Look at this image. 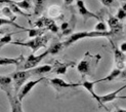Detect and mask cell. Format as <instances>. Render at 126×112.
Wrapping results in <instances>:
<instances>
[{"label": "cell", "mask_w": 126, "mask_h": 112, "mask_svg": "<svg viewBox=\"0 0 126 112\" xmlns=\"http://www.w3.org/2000/svg\"><path fill=\"white\" fill-rule=\"evenodd\" d=\"M11 41H12V36H11V34H6L5 36L1 37V38H0V49H1L4 45L9 44Z\"/></svg>", "instance_id": "obj_24"}, {"label": "cell", "mask_w": 126, "mask_h": 112, "mask_svg": "<svg viewBox=\"0 0 126 112\" xmlns=\"http://www.w3.org/2000/svg\"><path fill=\"white\" fill-rule=\"evenodd\" d=\"M121 73H122V70L118 69V68H115V69L113 70L108 76H106L105 78H102V79H98V80H96L95 82L97 83V82H100V81H112V80H114L116 78L120 77Z\"/></svg>", "instance_id": "obj_16"}, {"label": "cell", "mask_w": 126, "mask_h": 112, "mask_svg": "<svg viewBox=\"0 0 126 112\" xmlns=\"http://www.w3.org/2000/svg\"><path fill=\"white\" fill-rule=\"evenodd\" d=\"M46 0H35V6H34V15L40 16L42 14L43 9L45 8Z\"/></svg>", "instance_id": "obj_18"}, {"label": "cell", "mask_w": 126, "mask_h": 112, "mask_svg": "<svg viewBox=\"0 0 126 112\" xmlns=\"http://www.w3.org/2000/svg\"><path fill=\"white\" fill-rule=\"evenodd\" d=\"M3 25H10V26L16 27V28H18V29H22V30H24V31H27V30H28V29H26V28H24V27L20 26V25L16 24V22H14V21L9 20V19H2V18H0V27L3 26Z\"/></svg>", "instance_id": "obj_20"}, {"label": "cell", "mask_w": 126, "mask_h": 112, "mask_svg": "<svg viewBox=\"0 0 126 112\" xmlns=\"http://www.w3.org/2000/svg\"><path fill=\"white\" fill-rule=\"evenodd\" d=\"M42 80H44V77H40V78L36 79V80H30V81H26V82H25L21 86V88H20L18 92H17V98H18V100L22 101L23 99L26 97L31 91H32V89L34 88V86L37 83H39L40 81H42Z\"/></svg>", "instance_id": "obj_7"}, {"label": "cell", "mask_w": 126, "mask_h": 112, "mask_svg": "<svg viewBox=\"0 0 126 112\" xmlns=\"http://www.w3.org/2000/svg\"><path fill=\"white\" fill-rule=\"evenodd\" d=\"M11 2H12L11 0H0V7H1L2 5H4V4H9Z\"/></svg>", "instance_id": "obj_30"}, {"label": "cell", "mask_w": 126, "mask_h": 112, "mask_svg": "<svg viewBox=\"0 0 126 112\" xmlns=\"http://www.w3.org/2000/svg\"><path fill=\"white\" fill-rule=\"evenodd\" d=\"M12 82H14V90H15V94L17 95V92L20 90L21 86L27 81V80L32 77V73H31L30 69L27 70H17L16 72H12L9 74Z\"/></svg>", "instance_id": "obj_5"}, {"label": "cell", "mask_w": 126, "mask_h": 112, "mask_svg": "<svg viewBox=\"0 0 126 112\" xmlns=\"http://www.w3.org/2000/svg\"><path fill=\"white\" fill-rule=\"evenodd\" d=\"M28 31V35L30 38H34L37 36H41L45 32V29H41V28H34V29H29Z\"/></svg>", "instance_id": "obj_21"}, {"label": "cell", "mask_w": 126, "mask_h": 112, "mask_svg": "<svg viewBox=\"0 0 126 112\" xmlns=\"http://www.w3.org/2000/svg\"><path fill=\"white\" fill-rule=\"evenodd\" d=\"M47 55H48V51L44 52L39 56H35L34 54H31L29 57L21 61V63L17 65V70H27V69H31V68L36 67L42 61V59L45 58Z\"/></svg>", "instance_id": "obj_6"}, {"label": "cell", "mask_w": 126, "mask_h": 112, "mask_svg": "<svg viewBox=\"0 0 126 112\" xmlns=\"http://www.w3.org/2000/svg\"><path fill=\"white\" fill-rule=\"evenodd\" d=\"M24 59L23 56H20L18 58H0V66H7V65H16L17 66L21 63V61Z\"/></svg>", "instance_id": "obj_15"}, {"label": "cell", "mask_w": 126, "mask_h": 112, "mask_svg": "<svg viewBox=\"0 0 126 112\" xmlns=\"http://www.w3.org/2000/svg\"><path fill=\"white\" fill-rule=\"evenodd\" d=\"M100 2L105 6H111L113 2H114V0H100Z\"/></svg>", "instance_id": "obj_29"}, {"label": "cell", "mask_w": 126, "mask_h": 112, "mask_svg": "<svg viewBox=\"0 0 126 112\" xmlns=\"http://www.w3.org/2000/svg\"><path fill=\"white\" fill-rule=\"evenodd\" d=\"M95 31H99V32H103V31H108V26H107L104 21H99L95 25Z\"/></svg>", "instance_id": "obj_28"}, {"label": "cell", "mask_w": 126, "mask_h": 112, "mask_svg": "<svg viewBox=\"0 0 126 112\" xmlns=\"http://www.w3.org/2000/svg\"><path fill=\"white\" fill-rule=\"evenodd\" d=\"M113 35L111 31H103V32H99V31H91V32H77V33H73L69 38L63 43L64 46H70L73 43H75L76 41L83 39V38H94V37H109Z\"/></svg>", "instance_id": "obj_3"}, {"label": "cell", "mask_w": 126, "mask_h": 112, "mask_svg": "<svg viewBox=\"0 0 126 112\" xmlns=\"http://www.w3.org/2000/svg\"><path fill=\"white\" fill-rule=\"evenodd\" d=\"M100 58H102L100 55L93 56L89 52H87L85 54L82 61L77 65V70L81 75H82V77H84L86 75H89V76L93 75V73L95 71V68L97 66V63L99 62Z\"/></svg>", "instance_id": "obj_2"}, {"label": "cell", "mask_w": 126, "mask_h": 112, "mask_svg": "<svg viewBox=\"0 0 126 112\" xmlns=\"http://www.w3.org/2000/svg\"><path fill=\"white\" fill-rule=\"evenodd\" d=\"M69 66H75V62H69V63H56V66L53 67V72H55L56 74H65L67 71V68Z\"/></svg>", "instance_id": "obj_17"}, {"label": "cell", "mask_w": 126, "mask_h": 112, "mask_svg": "<svg viewBox=\"0 0 126 112\" xmlns=\"http://www.w3.org/2000/svg\"><path fill=\"white\" fill-rule=\"evenodd\" d=\"M120 51H121V52H123V53H125V52H126V43H125V42H123L122 44L120 45Z\"/></svg>", "instance_id": "obj_31"}, {"label": "cell", "mask_w": 126, "mask_h": 112, "mask_svg": "<svg viewBox=\"0 0 126 112\" xmlns=\"http://www.w3.org/2000/svg\"><path fill=\"white\" fill-rule=\"evenodd\" d=\"M1 11H2V14H3L6 18H8L9 20L16 22V17L15 16V12L11 10V8L9 7V6H4V7H2V10H1Z\"/></svg>", "instance_id": "obj_22"}, {"label": "cell", "mask_w": 126, "mask_h": 112, "mask_svg": "<svg viewBox=\"0 0 126 112\" xmlns=\"http://www.w3.org/2000/svg\"><path fill=\"white\" fill-rule=\"evenodd\" d=\"M108 25H109L110 31L112 32L113 35L120 33L123 29V25L120 23V21H119L116 17H113V16H110L109 20H108Z\"/></svg>", "instance_id": "obj_12"}, {"label": "cell", "mask_w": 126, "mask_h": 112, "mask_svg": "<svg viewBox=\"0 0 126 112\" xmlns=\"http://www.w3.org/2000/svg\"><path fill=\"white\" fill-rule=\"evenodd\" d=\"M116 18L118 19L119 21H122L126 18V10H125V3L123 4V7L122 8H119L117 15H116Z\"/></svg>", "instance_id": "obj_27"}, {"label": "cell", "mask_w": 126, "mask_h": 112, "mask_svg": "<svg viewBox=\"0 0 126 112\" xmlns=\"http://www.w3.org/2000/svg\"><path fill=\"white\" fill-rule=\"evenodd\" d=\"M3 33V31H0V36H1V34Z\"/></svg>", "instance_id": "obj_33"}, {"label": "cell", "mask_w": 126, "mask_h": 112, "mask_svg": "<svg viewBox=\"0 0 126 112\" xmlns=\"http://www.w3.org/2000/svg\"><path fill=\"white\" fill-rule=\"evenodd\" d=\"M76 4H77V7L79 9V14H80L81 17L83 18L84 22H86V20H88V19H90V18H94V19H96V20H100V17L98 15L90 11L89 9L86 7L83 0H77Z\"/></svg>", "instance_id": "obj_9"}, {"label": "cell", "mask_w": 126, "mask_h": 112, "mask_svg": "<svg viewBox=\"0 0 126 112\" xmlns=\"http://www.w3.org/2000/svg\"><path fill=\"white\" fill-rule=\"evenodd\" d=\"M64 44H63V42H53L51 45L49 46V48L47 49L48 51V54H52V55H56L59 54L61 51H63V48H64Z\"/></svg>", "instance_id": "obj_19"}, {"label": "cell", "mask_w": 126, "mask_h": 112, "mask_svg": "<svg viewBox=\"0 0 126 112\" xmlns=\"http://www.w3.org/2000/svg\"><path fill=\"white\" fill-rule=\"evenodd\" d=\"M125 88H126V86L123 85L122 88H120L119 90H117L115 92H112V93H110V94H107L105 96H98V105H99V107H104L106 110H108L106 108V106H105L106 103L112 102V101L116 100V99H125V96H123V97H119L118 96L119 93H120L122 90H124Z\"/></svg>", "instance_id": "obj_8"}, {"label": "cell", "mask_w": 126, "mask_h": 112, "mask_svg": "<svg viewBox=\"0 0 126 112\" xmlns=\"http://www.w3.org/2000/svg\"><path fill=\"white\" fill-rule=\"evenodd\" d=\"M46 29L49 30V31H51V32H53V33H58V32H59V27H58V25L55 24V22L52 20V19H51V20H50V22L48 23Z\"/></svg>", "instance_id": "obj_26"}, {"label": "cell", "mask_w": 126, "mask_h": 112, "mask_svg": "<svg viewBox=\"0 0 126 112\" xmlns=\"http://www.w3.org/2000/svg\"><path fill=\"white\" fill-rule=\"evenodd\" d=\"M114 58H115V63L117 65L118 69H120V70L125 69V60H126L125 53L121 52L115 45H114Z\"/></svg>", "instance_id": "obj_11"}, {"label": "cell", "mask_w": 126, "mask_h": 112, "mask_svg": "<svg viewBox=\"0 0 126 112\" xmlns=\"http://www.w3.org/2000/svg\"><path fill=\"white\" fill-rule=\"evenodd\" d=\"M15 4L20 8H23V9H29L31 7V4L28 0H23V1H15Z\"/></svg>", "instance_id": "obj_25"}, {"label": "cell", "mask_w": 126, "mask_h": 112, "mask_svg": "<svg viewBox=\"0 0 126 112\" xmlns=\"http://www.w3.org/2000/svg\"><path fill=\"white\" fill-rule=\"evenodd\" d=\"M48 39L49 37L45 36V35H41V36H37L34 38L30 39L28 41H11V44L15 45H20V46H25V47H29L32 49V53L35 54L38 49H40L41 47L46 46V44L48 43Z\"/></svg>", "instance_id": "obj_4"}, {"label": "cell", "mask_w": 126, "mask_h": 112, "mask_svg": "<svg viewBox=\"0 0 126 112\" xmlns=\"http://www.w3.org/2000/svg\"><path fill=\"white\" fill-rule=\"evenodd\" d=\"M48 15L50 18H56L58 16L61 15V8L60 6H56V5H52L50 6L49 9H48Z\"/></svg>", "instance_id": "obj_23"}, {"label": "cell", "mask_w": 126, "mask_h": 112, "mask_svg": "<svg viewBox=\"0 0 126 112\" xmlns=\"http://www.w3.org/2000/svg\"><path fill=\"white\" fill-rule=\"evenodd\" d=\"M49 82L56 91H59V92H61L63 89L77 88L78 86V83H68V82L65 81V80H63L61 78H51L49 80Z\"/></svg>", "instance_id": "obj_10"}, {"label": "cell", "mask_w": 126, "mask_h": 112, "mask_svg": "<svg viewBox=\"0 0 126 112\" xmlns=\"http://www.w3.org/2000/svg\"><path fill=\"white\" fill-rule=\"evenodd\" d=\"M95 81H89V80H84L82 83H78V86H83L84 89H86L88 92L90 93V95L95 99L96 102L98 103V95L95 94V92H94V85H95Z\"/></svg>", "instance_id": "obj_14"}, {"label": "cell", "mask_w": 126, "mask_h": 112, "mask_svg": "<svg viewBox=\"0 0 126 112\" xmlns=\"http://www.w3.org/2000/svg\"><path fill=\"white\" fill-rule=\"evenodd\" d=\"M74 0H65V4L66 5H71L73 3Z\"/></svg>", "instance_id": "obj_32"}, {"label": "cell", "mask_w": 126, "mask_h": 112, "mask_svg": "<svg viewBox=\"0 0 126 112\" xmlns=\"http://www.w3.org/2000/svg\"><path fill=\"white\" fill-rule=\"evenodd\" d=\"M51 70H52V66H50V65H43V66H39V67L36 66V67L30 69L33 76H44L45 74L49 73Z\"/></svg>", "instance_id": "obj_13"}, {"label": "cell", "mask_w": 126, "mask_h": 112, "mask_svg": "<svg viewBox=\"0 0 126 112\" xmlns=\"http://www.w3.org/2000/svg\"><path fill=\"white\" fill-rule=\"evenodd\" d=\"M0 88L1 90L6 92L8 101L11 107L12 112H22V101L18 100L17 95L15 94L14 90V82L10 75H0Z\"/></svg>", "instance_id": "obj_1"}]
</instances>
